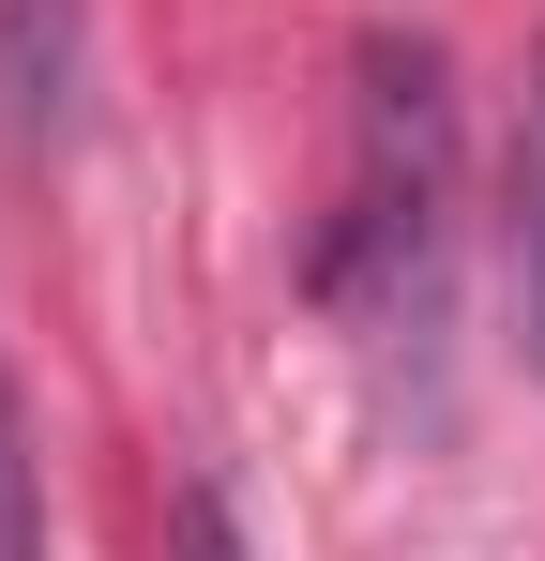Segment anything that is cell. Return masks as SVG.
<instances>
[{
    "label": "cell",
    "mask_w": 545,
    "mask_h": 561,
    "mask_svg": "<svg viewBox=\"0 0 545 561\" xmlns=\"http://www.w3.org/2000/svg\"><path fill=\"white\" fill-rule=\"evenodd\" d=\"M0 561H46V456L15 425V379H0Z\"/></svg>",
    "instance_id": "4"
},
{
    "label": "cell",
    "mask_w": 545,
    "mask_h": 561,
    "mask_svg": "<svg viewBox=\"0 0 545 561\" xmlns=\"http://www.w3.org/2000/svg\"><path fill=\"white\" fill-rule=\"evenodd\" d=\"M0 122L15 152L77 137V0H0Z\"/></svg>",
    "instance_id": "3"
},
{
    "label": "cell",
    "mask_w": 545,
    "mask_h": 561,
    "mask_svg": "<svg viewBox=\"0 0 545 561\" xmlns=\"http://www.w3.org/2000/svg\"><path fill=\"white\" fill-rule=\"evenodd\" d=\"M440 183H454V122H440V46L379 31L363 46V137H349V213L318 243V288L363 334H425L440 304Z\"/></svg>",
    "instance_id": "1"
},
{
    "label": "cell",
    "mask_w": 545,
    "mask_h": 561,
    "mask_svg": "<svg viewBox=\"0 0 545 561\" xmlns=\"http://www.w3.org/2000/svg\"><path fill=\"white\" fill-rule=\"evenodd\" d=\"M182 561H243V531H228V501H182Z\"/></svg>",
    "instance_id": "5"
},
{
    "label": "cell",
    "mask_w": 545,
    "mask_h": 561,
    "mask_svg": "<svg viewBox=\"0 0 545 561\" xmlns=\"http://www.w3.org/2000/svg\"><path fill=\"white\" fill-rule=\"evenodd\" d=\"M500 274H515V350L545 379V46L515 77V137H500Z\"/></svg>",
    "instance_id": "2"
}]
</instances>
